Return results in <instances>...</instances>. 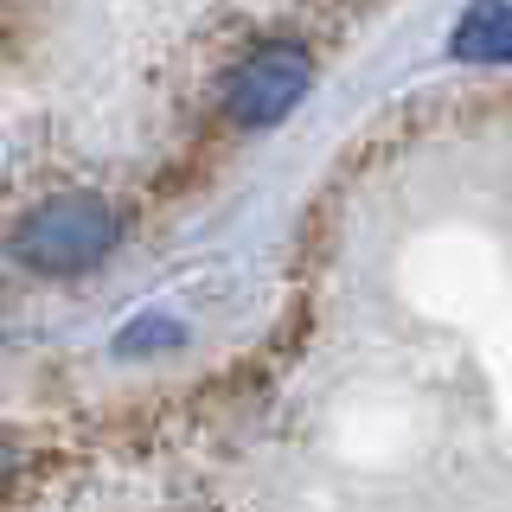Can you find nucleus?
<instances>
[{"mask_svg":"<svg viewBox=\"0 0 512 512\" xmlns=\"http://www.w3.org/2000/svg\"><path fill=\"white\" fill-rule=\"evenodd\" d=\"M7 250L32 276H84L116 250V205L96 192H58L13 224Z\"/></svg>","mask_w":512,"mask_h":512,"instance_id":"nucleus-1","label":"nucleus"},{"mask_svg":"<svg viewBox=\"0 0 512 512\" xmlns=\"http://www.w3.org/2000/svg\"><path fill=\"white\" fill-rule=\"evenodd\" d=\"M308 84H314V58L295 39H269L224 77V116H231V128H250V135L276 128L308 96Z\"/></svg>","mask_w":512,"mask_h":512,"instance_id":"nucleus-2","label":"nucleus"},{"mask_svg":"<svg viewBox=\"0 0 512 512\" xmlns=\"http://www.w3.org/2000/svg\"><path fill=\"white\" fill-rule=\"evenodd\" d=\"M512 52V20H506V0H474L455 26V58L468 64H506Z\"/></svg>","mask_w":512,"mask_h":512,"instance_id":"nucleus-3","label":"nucleus"},{"mask_svg":"<svg viewBox=\"0 0 512 512\" xmlns=\"http://www.w3.org/2000/svg\"><path fill=\"white\" fill-rule=\"evenodd\" d=\"M180 340V327L173 320H135V327L122 333V352H141V346H173Z\"/></svg>","mask_w":512,"mask_h":512,"instance_id":"nucleus-4","label":"nucleus"},{"mask_svg":"<svg viewBox=\"0 0 512 512\" xmlns=\"http://www.w3.org/2000/svg\"><path fill=\"white\" fill-rule=\"evenodd\" d=\"M7 480H13V442L0 436V493H7Z\"/></svg>","mask_w":512,"mask_h":512,"instance_id":"nucleus-5","label":"nucleus"}]
</instances>
